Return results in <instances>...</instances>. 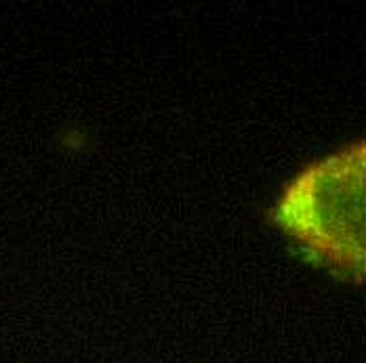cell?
I'll list each match as a JSON object with an SVG mask.
<instances>
[{
  "label": "cell",
  "mask_w": 366,
  "mask_h": 363,
  "mask_svg": "<svg viewBox=\"0 0 366 363\" xmlns=\"http://www.w3.org/2000/svg\"><path fill=\"white\" fill-rule=\"evenodd\" d=\"M272 218L312 262L366 282V141L305 166Z\"/></svg>",
  "instance_id": "cell-1"
}]
</instances>
